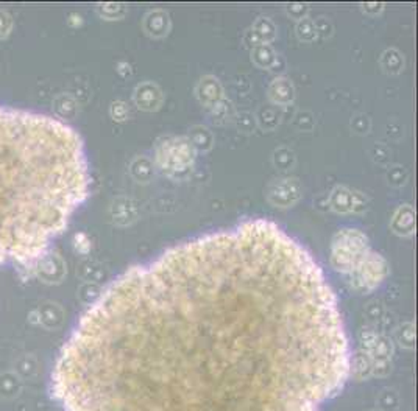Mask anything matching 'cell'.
Masks as SVG:
<instances>
[{"label": "cell", "instance_id": "obj_1", "mask_svg": "<svg viewBox=\"0 0 418 411\" xmlns=\"http://www.w3.org/2000/svg\"><path fill=\"white\" fill-rule=\"evenodd\" d=\"M350 365L323 270L252 220L112 280L63 346L52 390L64 411H321Z\"/></svg>", "mask_w": 418, "mask_h": 411}, {"label": "cell", "instance_id": "obj_2", "mask_svg": "<svg viewBox=\"0 0 418 411\" xmlns=\"http://www.w3.org/2000/svg\"><path fill=\"white\" fill-rule=\"evenodd\" d=\"M90 195L82 137L58 119L0 106V267H31Z\"/></svg>", "mask_w": 418, "mask_h": 411}, {"label": "cell", "instance_id": "obj_3", "mask_svg": "<svg viewBox=\"0 0 418 411\" xmlns=\"http://www.w3.org/2000/svg\"><path fill=\"white\" fill-rule=\"evenodd\" d=\"M197 150L188 136L164 137L156 145L155 164L164 175L175 181L189 178L195 165Z\"/></svg>", "mask_w": 418, "mask_h": 411}, {"label": "cell", "instance_id": "obj_4", "mask_svg": "<svg viewBox=\"0 0 418 411\" xmlns=\"http://www.w3.org/2000/svg\"><path fill=\"white\" fill-rule=\"evenodd\" d=\"M372 251L368 239L363 231L345 228L336 234L331 243V267L347 276L355 271L359 263L365 259V256Z\"/></svg>", "mask_w": 418, "mask_h": 411}, {"label": "cell", "instance_id": "obj_5", "mask_svg": "<svg viewBox=\"0 0 418 411\" xmlns=\"http://www.w3.org/2000/svg\"><path fill=\"white\" fill-rule=\"evenodd\" d=\"M390 268L387 261L381 254L370 251L359 267L347 274V284L359 293H370L380 287L384 279L389 276Z\"/></svg>", "mask_w": 418, "mask_h": 411}, {"label": "cell", "instance_id": "obj_6", "mask_svg": "<svg viewBox=\"0 0 418 411\" xmlns=\"http://www.w3.org/2000/svg\"><path fill=\"white\" fill-rule=\"evenodd\" d=\"M303 195V185L295 178H279L269 185L267 199L277 207H292Z\"/></svg>", "mask_w": 418, "mask_h": 411}, {"label": "cell", "instance_id": "obj_7", "mask_svg": "<svg viewBox=\"0 0 418 411\" xmlns=\"http://www.w3.org/2000/svg\"><path fill=\"white\" fill-rule=\"evenodd\" d=\"M328 203L337 214H360L367 209L368 198L363 195V193L350 190L345 185H339V187H334V190L331 192Z\"/></svg>", "mask_w": 418, "mask_h": 411}, {"label": "cell", "instance_id": "obj_8", "mask_svg": "<svg viewBox=\"0 0 418 411\" xmlns=\"http://www.w3.org/2000/svg\"><path fill=\"white\" fill-rule=\"evenodd\" d=\"M133 100L136 106H138L141 111L155 112L159 109L161 104H163L164 95L156 83L144 82L136 86V89L133 92Z\"/></svg>", "mask_w": 418, "mask_h": 411}, {"label": "cell", "instance_id": "obj_9", "mask_svg": "<svg viewBox=\"0 0 418 411\" xmlns=\"http://www.w3.org/2000/svg\"><path fill=\"white\" fill-rule=\"evenodd\" d=\"M195 95L198 102L209 111L219 106V104L225 100L223 86L219 80L213 75H205L202 80H200L195 89Z\"/></svg>", "mask_w": 418, "mask_h": 411}, {"label": "cell", "instance_id": "obj_10", "mask_svg": "<svg viewBox=\"0 0 418 411\" xmlns=\"http://www.w3.org/2000/svg\"><path fill=\"white\" fill-rule=\"evenodd\" d=\"M392 231L400 237H412L415 234V211L412 206H400L392 215L390 220Z\"/></svg>", "mask_w": 418, "mask_h": 411}, {"label": "cell", "instance_id": "obj_11", "mask_svg": "<svg viewBox=\"0 0 418 411\" xmlns=\"http://www.w3.org/2000/svg\"><path fill=\"white\" fill-rule=\"evenodd\" d=\"M142 26L150 38L163 39L168 35V31H171L172 22H171V18H168L167 11L150 10L142 21Z\"/></svg>", "mask_w": 418, "mask_h": 411}, {"label": "cell", "instance_id": "obj_12", "mask_svg": "<svg viewBox=\"0 0 418 411\" xmlns=\"http://www.w3.org/2000/svg\"><path fill=\"white\" fill-rule=\"evenodd\" d=\"M267 95L273 104H278V106H289L295 99L294 84L291 80H287L286 77H278L270 83Z\"/></svg>", "mask_w": 418, "mask_h": 411}, {"label": "cell", "instance_id": "obj_13", "mask_svg": "<svg viewBox=\"0 0 418 411\" xmlns=\"http://www.w3.org/2000/svg\"><path fill=\"white\" fill-rule=\"evenodd\" d=\"M112 219L120 226H127V224L133 223L138 219V207H136L134 201L132 198H117L112 203Z\"/></svg>", "mask_w": 418, "mask_h": 411}, {"label": "cell", "instance_id": "obj_14", "mask_svg": "<svg viewBox=\"0 0 418 411\" xmlns=\"http://www.w3.org/2000/svg\"><path fill=\"white\" fill-rule=\"evenodd\" d=\"M367 356L372 361H387L392 360L393 356V341L392 338L385 334H377L372 346L365 351Z\"/></svg>", "mask_w": 418, "mask_h": 411}, {"label": "cell", "instance_id": "obj_15", "mask_svg": "<svg viewBox=\"0 0 418 411\" xmlns=\"http://www.w3.org/2000/svg\"><path fill=\"white\" fill-rule=\"evenodd\" d=\"M372 358H370L364 351L358 349L355 352V356H351L350 374H353L356 380H367V378L372 377Z\"/></svg>", "mask_w": 418, "mask_h": 411}, {"label": "cell", "instance_id": "obj_16", "mask_svg": "<svg viewBox=\"0 0 418 411\" xmlns=\"http://www.w3.org/2000/svg\"><path fill=\"white\" fill-rule=\"evenodd\" d=\"M130 172H132L133 178L138 182H142V184H147V182H150L151 180L155 178L154 163H151V160L149 158H146V156L136 158L132 163Z\"/></svg>", "mask_w": 418, "mask_h": 411}, {"label": "cell", "instance_id": "obj_17", "mask_svg": "<svg viewBox=\"0 0 418 411\" xmlns=\"http://www.w3.org/2000/svg\"><path fill=\"white\" fill-rule=\"evenodd\" d=\"M381 66L385 74L400 75L404 69V56L397 48H387L381 56Z\"/></svg>", "mask_w": 418, "mask_h": 411}, {"label": "cell", "instance_id": "obj_18", "mask_svg": "<svg viewBox=\"0 0 418 411\" xmlns=\"http://www.w3.org/2000/svg\"><path fill=\"white\" fill-rule=\"evenodd\" d=\"M252 30H253V33L258 36L261 44H272L273 41H275L277 35H278L275 23H273L272 19L264 18V16L262 18L256 19Z\"/></svg>", "mask_w": 418, "mask_h": 411}, {"label": "cell", "instance_id": "obj_19", "mask_svg": "<svg viewBox=\"0 0 418 411\" xmlns=\"http://www.w3.org/2000/svg\"><path fill=\"white\" fill-rule=\"evenodd\" d=\"M278 53L273 50V47L270 44H261L258 47H254L252 50V60L256 64V66L261 69H269L273 66L275 62Z\"/></svg>", "mask_w": 418, "mask_h": 411}, {"label": "cell", "instance_id": "obj_20", "mask_svg": "<svg viewBox=\"0 0 418 411\" xmlns=\"http://www.w3.org/2000/svg\"><path fill=\"white\" fill-rule=\"evenodd\" d=\"M189 141L194 145L197 151H208L211 150L214 139H213V134L211 131L208 130L205 126H194L192 130L189 131Z\"/></svg>", "mask_w": 418, "mask_h": 411}, {"label": "cell", "instance_id": "obj_21", "mask_svg": "<svg viewBox=\"0 0 418 411\" xmlns=\"http://www.w3.org/2000/svg\"><path fill=\"white\" fill-rule=\"evenodd\" d=\"M395 340L397 343L407 351H412L415 348V327L414 322H403L395 330Z\"/></svg>", "mask_w": 418, "mask_h": 411}, {"label": "cell", "instance_id": "obj_22", "mask_svg": "<svg viewBox=\"0 0 418 411\" xmlns=\"http://www.w3.org/2000/svg\"><path fill=\"white\" fill-rule=\"evenodd\" d=\"M296 36H299L300 41L303 43H312L314 39H317L318 33L316 28V22L309 18L299 21V26H296Z\"/></svg>", "mask_w": 418, "mask_h": 411}, {"label": "cell", "instance_id": "obj_23", "mask_svg": "<svg viewBox=\"0 0 418 411\" xmlns=\"http://www.w3.org/2000/svg\"><path fill=\"white\" fill-rule=\"evenodd\" d=\"M100 8V14L103 16L104 19H120L125 16L127 11V6L124 4H104V5H99Z\"/></svg>", "mask_w": 418, "mask_h": 411}, {"label": "cell", "instance_id": "obj_24", "mask_svg": "<svg viewBox=\"0 0 418 411\" xmlns=\"http://www.w3.org/2000/svg\"><path fill=\"white\" fill-rule=\"evenodd\" d=\"M273 159H275V165L281 168V170H289L294 165V155L287 148H279L273 155Z\"/></svg>", "mask_w": 418, "mask_h": 411}, {"label": "cell", "instance_id": "obj_25", "mask_svg": "<svg viewBox=\"0 0 418 411\" xmlns=\"http://www.w3.org/2000/svg\"><path fill=\"white\" fill-rule=\"evenodd\" d=\"M111 117L116 120V122H125V120L130 117V108L125 102H114L111 104Z\"/></svg>", "mask_w": 418, "mask_h": 411}, {"label": "cell", "instance_id": "obj_26", "mask_svg": "<svg viewBox=\"0 0 418 411\" xmlns=\"http://www.w3.org/2000/svg\"><path fill=\"white\" fill-rule=\"evenodd\" d=\"M286 10H287V14L291 16L292 19L301 21L304 18H308L309 5L308 4H287Z\"/></svg>", "mask_w": 418, "mask_h": 411}, {"label": "cell", "instance_id": "obj_27", "mask_svg": "<svg viewBox=\"0 0 418 411\" xmlns=\"http://www.w3.org/2000/svg\"><path fill=\"white\" fill-rule=\"evenodd\" d=\"M407 181V172L403 167H393L389 172V182L395 187H401Z\"/></svg>", "mask_w": 418, "mask_h": 411}, {"label": "cell", "instance_id": "obj_28", "mask_svg": "<svg viewBox=\"0 0 418 411\" xmlns=\"http://www.w3.org/2000/svg\"><path fill=\"white\" fill-rule=\"evenodd\" d=\"M392 360L387 361H373L372 366V377H387L392 371Z\"/></svg>", "mask_w": 418, "mask_h": 411}, {"label": "cell", "instance_id": "obj_29", "mask_svg": "<svg viewBox=\"0 0 418 411\" xmlns=\"http://www.w3.org/2000/svg\"><path fill=\"white\" fill-rule=\"evenodd\" d=\"M384 4H377V2H372V4H360V8L368 14V16H376V14H381L384 10Z\"/></svg>", "mask_w": 418, "mask_h": 411}, {"label": "cell", "instance_id": "obj_30", "mask_svg": "<svg viewBox=\"0 0 418 411\" xmlns=\"http://www.w3.org/2000/svg\"><path fill=\"white\" fill-rule=\"evenodd\" d=\"M245 44H247L248 48H252V50H253L254 47L261 45V41L258 39V36H256V35L253 33V30H252V28L248 30L247 33H245Z\"/></svg>", "mask_w": 418, "mask_h": 411}]
</instances>
